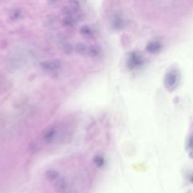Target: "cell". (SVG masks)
I'll return each mask as SVG.
<instances>
[{"instance_id": "obj_10", "label": "cell", "mask_w": 193, "mask_h": 193, "mask_svg": "<svg viewBox=\"0 0 193 193\" xmlns=\"http://www.w3.org/2000/svg\"><path fill=\"white\" fill-rule=\"evenodd\" d=\"M189 157L191 159H193V151L191 152L189 154Z\"/></svg>"}, {"instance_id": "obj_5", "label": "cell", "mask_w": 193, "mask_h": 193, "mask_svg": "<svg viewBox=\"0 0 193 193\" xmlns=\"http://www.w3.org/2000/svg\"><path fill=\"white\" fill-rule=\"evenodd\" d=\"M45 178L47 179L50 181H52L54 180H56V179L58 178L59 173L56 170L49 169L45 172Z\"/></svg>"}, {"instance_id": "obj_6", "label": "cell", "mask_w": 193, "mask_h": 193, "mask_svg": "<svg viewBox=\"0 0 193 193\" xmlns=\"http://www.w3.org/2000/svg\"><path fill=\"white\" fill-rule=\"evenodd\" d=\"M56 134V130L54 129H50L48 130L47 132L45 133L44 136V139L47 143H49L52 142L54 139V136Z\"/></svg>"}, {"instance_id": "obj_4", "label": "cell", "mask_w": 193, "mask_h": 193, "mask_svg": "<svg viewBox=\"0 0 193 193\" xmlns=\"http://www.w3.org/2000/svg\"><path fill=\"white\" fill-rule=\"evenodd\" d=\"M161 45L158 42H151L147 46V50L150 53H155L160 50Z\"/></svg>"}, {"instance_id": "obj_1", "label": "cell", "mask_w": 193, "mask_h": 193, "mask_svg": "<svg viewBox=\"0 0 193 193\" xmlns=\"http://www.w3.org/2000/svg\"><path fill=\"white\" fill-rule=\"evenodd\" d=\"M178 75L174 72L168 73L165 78V85L168 89L172 90L174 89L178 83Z\"/></svg>"}, {"instance_id": "obj_9", "label": "cell", "mask_w": 193, "mask_h": 193, "mask_svg": "<svg viewBox=\"0 0 193 193\" xmlns=\"http://www.w3.org/2000/svg\"><path fill=\"white\" fill-rule=\"evenodd\" d=\"M189 146L191 147V148H193V136H192L191 138H190V139L189 140Z\"/></svg>"}, {"instance_id": "obj_8", "label": "cell", "mask_w": 193, "mask_h": 193, "mask_svg": "<svg viewBox=\"0 0 193 193\" xmlns=\"http://www.w3.org/2000/svg\"><path fill=\"white\" fill-rule=\"evenodd\" d=\"M93 161L95 165L99 168L103 167L105 164L104 158L101 155L95 156V157H93Z\"/></svg>"}, {"instance_id": "obj_3", "label": "cell", "mask_w": 193, "mask_h": 193, "mask_svg": "<svg viewBox=\"0 0 193 193\" xmlns=\"http://www.w3.org/2000/svg\"><path fill=\"white\" fill-rule=\"evenodd\" d=\"M67 187V183L64 179H60L54 183V189L58 193H64Z\"/></svg>"}, {"instance_id": "obj_11", "label": "cell", "mask_w": 193, "mask_h": 193, "mask_svg": "<svg viewBox=\"0 0 193 193\" xmlns=\"http://www.w3.org/2000/svg\"><path fill=\"white\" fill-rule=\"evenodd\" d=\"M190 180H191V181H192L193 183V176L191 177V178H190Z\"/></svg>"}, {"instance_id": "obj_2", "label": "cell", "mask_w": 193, "mask_h": 193, "mask_svg": "<svg viewBox=\"0 0 193 193\" xmlns=\"http://www.w3.org/2000/svg\"><path fill=\"white\" fill-rule=\"evenodd\" d=\"M142 58L139 54L136 53H132L129 57V66L131 68H134L143 64Z\"/></svg>"}, {"instance_id": "obj_7", "label": "cell", "mask_w": 193, "mask_h": 193, "mask_svg": "<svg viewBox=\"0 0 193 193\" xmlns=\"http://www.w3.org/2000/svg\"><path fill=\"white\" fill-rule=\"evenodd\" d=\"M43 68H45L48 71H54L60 67V64L58 62H45L42 64Z\"/></svg>"}]
</instances>
